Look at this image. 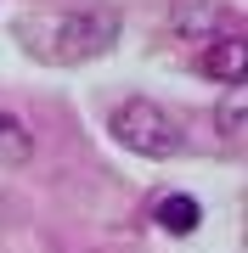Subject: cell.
<instances>
[{"instance_id": "7a4b0ae2", "label": "cell", "mask_w": 248, "mask_h": 253, "mask_svg": "<svg viewBox=\"0 0 248 253\" xmlns=\"http://www.w3.org/2000/svg\"><path fill=\"white\" fill-rule=\"evenodd\" d=\"M107 129H113V141H119L124 152H136V158H175L186 146L181 118L169 107H158V101H147V96H124L119 107H113Z\"/></svg>"}, {"instance_id": "5b68a950", "label": "cell", "mask_w": 248, "mask_h": 253, "mask_svg": "<svg viewBox=\"0 0 248 253\" xmlns=\"http://www.w3.org/2000/svg\"><path fill=\"white\" fill-rule=\"evenodd\" d=\"M152 219H158L169 236H192V231L203 225V208H198L192 191H164V197L152 203Z\"/></svg>"}, {"instance_id": "8992f818", "label": "cell", "mask_w": 248, "mask_h": 253, "mask_svg": "<svg viewBox=\"0 0 248 253\" xmlns=\"http://www.w3.org/2000/svg\"><path fill=\"white\" fill-rule=\"evenodd\" d=\"M34 158V135H28V124L17 113H0V163H11V169H17V163H28Z\"/></svg>"}, {"instance_id": "6da1fadb", "label": "cell", "mask_w": 248, "mask_h": 253, "mask_svg": "<svg viewBox=\"0 0 248 253\" xmlns=\"http://www.w3.org/2000/svg\"><path fill=\"white\" fill-rule=\"evenodd\" d=\"M119 11L113 6H74V11H46V17H23L17 40L34 62L46 68H74V62H96L119 45Z\"/></svg>"}, {"instance_id": "52a82bcc", "label": "cell", "mask_w": 248, "mask_h": 253, "mask_svg": "<svg viewBox=\"0 0 248 253\" xmlns=\"http://www.w3.org/2000/svg\"><path fill=\"white\" fill-rule=\"evenodd\" d=\"M243 107H248V90L243 84H226V101H220V113H214V124H220L226 141H243Z\"/></svg>"}, {"instance_id": "277c9868", "label": "cell", "mask_w": 248, "mask_h": 253, "mask_svg": "<svg viewBox=\"0 0 248 253\" xmlns=\"http://www.w3.org/2000/svg\"><path fill=\"white\" fill-rule=\"evenodd\" d=\"M198 73H203V79H220V84H243V73H248V45H243V34L209 40L203 56H198Z\"/></svg>"}, {"instance_id": "3957f363", "label": "cell", "mask_w": 248, "mask_h": 253, "mask_svg": "<svg viewBox=\"0 0 248 253\" xmlns=\"http://www.w3.org/2000/svg\"><path fill=\"white\" fill-rule=\"evenodd\" d=\"M169 23L181 40H203V45L237 34V11L226 0H169Z\"/></svg>"}]
</instances>
